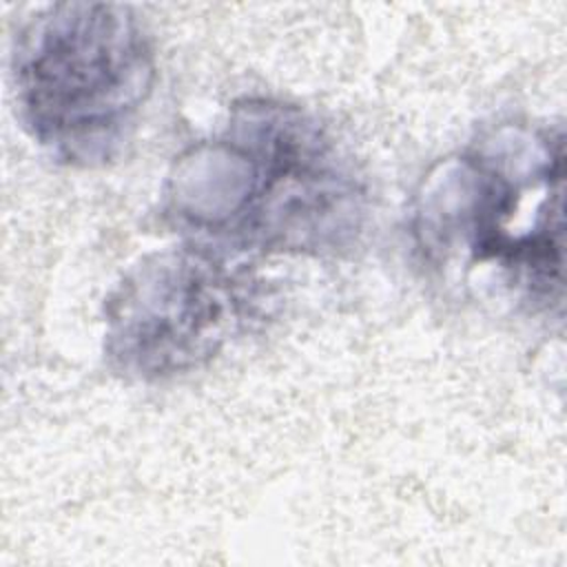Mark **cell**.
I'll return each instance as SVG.
<instances>
[{
  "mask_svg": "<svg viewBox=\"0 0 567 567\" xmlns=\"http://www.w3.org/2000/svg\"><path fill=\"white\" fill-rule=\"evenodd\" d=\"M264 290L226 255L186 244L140 259L104 303L109 365L135 381L188 374L261 312Z\"/></svg>",
  "mask_w": 567,
  "mask_h": 567,
  "instance_id": "cell-4",
  "label": "cell"
},
{
  "mask_svg": "<svg viewBox=\"0 0 567 567\" xmlns=\"http://www.w3.org/2000/svg\"><path fill=\"white\" fill-rule=\"evenodd\" d=\"M164 215L188 244L219 255H334L363 230L365 190L301 106L246 97L219 135L175 159Z\"/></svg>",
  "mask_w": 567,
  "mask_h": 567,
  "instance_id": "cell-1",
  "label": "cell"
},
{
  "mask_svg": "<svg viewBox=\"0 0 567 567\" xmlns=\"http://www.w3.org/2000/svg\"><path fill=\"white\" fill-rule=\"evenodd\" d=\"M563 186L560 128L501 126L432 171L414 228L430 257L494 268L525 301L560 306Z\"/></svg>",
  "mask_w": 567,
  "mask_h": 567,
  "instance_id": "cell-2",
  "label": "cell"
},
{
  "mask_svg": "<svg viewBox=\"0 0 567 567\" xmlns=\"http://www.w3.org/2000/svg\"><path fill=\"white\" fill-rule=\"evenodd\" d=\"M151 38L126 4L55 2L20 29L11 53L16 109L55 162L95 168L133 137L155 84Z\"/></svg>",
  "mask_w": 567,
  "mask_h": 567,
  "instance_id": "cell-3",
  "label": "cell"
}]
</instances>
